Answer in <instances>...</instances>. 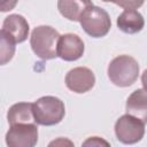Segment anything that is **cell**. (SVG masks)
I'll use <instances>...</instances> for the list:
<instances>
[{"label": "cell", "instance_id": "cell-6", "mask_svg": "<svg viewBox=\"0 0 147 147\" xmlns=\"http://www.w3.org/2000/svg\"><path fill=\"white\" fill-rule=\"evenodd\" d=\"M37 123H21L10 125L6 133V144L9 147H33L38 141Z\"/></svg>", "mask_w": 147, "mask_h": 147}, {"label": "cell", "instance_id": "cell-14", "mask_svg": "<svg viewBox=\"0 0 147 147\" xmlns=\"http://www.w3.org/2000/svg\"><path fill=\"white\" fill-rule=\"evenodd\" d=\"M0 37H1L0 56H1V64L3 65L13 59L14 53H15V44L16 42L3 31L0 32Z\"/></svg>", "mask_w": 147, "mask_h": 147}, {"label": "cell", "instance_id": "cell-13", "mask_svg": "<svg viewBox=\"0 0 147 147\" xmlns=\"http://www.w3.org/2000/svg\"><path fill=\"white\" fill-rule=\"evenodd\" d=\"M7 119L9 125L21 123H36L33 116V103L18 102L13 105L7 113Z\"/></svg>", "mask_w": 147, "mask_h": 147}, {"label": "cell", "instance_id": "cell-11", "mask_svg": "<svg viewBox=\"0 0 147 147\" xmlns=\"http://www.w3.org/2000/svg\"><path fill=\"white\" fill-rule=\"evenodd\" d=\"M126 114H130L145 124L147 123V91L144 88H138L132 92L126 100Z\"/></svg>", "mask_w": 147, "mask_h": 147}, {"label": "cell", "instance_id": "cell-9", "mask_svg": "<svg viewBox=\"0 0 147 147\" xmlns=\"http://www.w3.org/2000/svg\"><path fill=\"white\" fill-rule=\"evenodd\" d=\"M1 31L8 34L16 44H20L25 41L29 36V23L22 15L11 14L5 18Z\"/></svg>", "mask_w": 147, "mask_h": 147}, {"label": "cell", "instance_id": "cell-18", "mask_svg": "<svg viewBox=\"0 0 147 147\" xmlns=\"http://www.w3.org/2000/svg\"><path fill=\"white\" fill-rule=\"evenodd\" d=\"M141 83H142V86H144V88L147 91V69L142 72V75H141Z\"/></svg>", "mask_w": 147, "mask_h": 147}, {"label": "cell", "instance_id": "cell-3", "mask_svg": "<svg viewBox=\"0 0 147 147\" xmlns=\"http://www.w3.org/2000/svg\"><path fill=\"white\" fill-rule=\"evenodd\" d=\"M64 115V103L56 96L46 95L33 102V116L36 123L39 125L51 126L59 124Z\"/></svg>", "mask_w": 147, "mask_h": 147}, {"label": "cell", "instance_id": "cell-5", "mask_svg": "<svg viewBox=\"0 0 147 147\" xmlns=\"http://www.w3.org/2000/svg\"><path fill=\"white\" fill-rule=\"evenodd\" d=\"M115 134L118 141L123 144H136L140 141L145 134V123L130 114H125L116 121Z\"/></svg>", "mask_w": 147, "mask_h": 147}, {"label": "cell", "instance_id": "cell-4", "mask_svg": "<svg viewBox=\"0 0 147 147\" xmlns=\"http://www.w3.org/2000/svg\"><path fill=\"white\" fill-rule=\"evenodd\" d=\"M79 23L83 30L93 38L105 37L111 28V21L108 13L96 6L90 7L82 15Z\"/></svg>", "mask_w": 147, "mask_h": 147}, {"label": "cell", "instance_id": "cell-1", "mask_svg": "<svg viewBox=\"0 0 147 147\" xmlns=\"http://www.w3.org/2000/svg\"><path fill=\"white\" fill-rule=\"evenodd\" d=\"M60 33L49 25H39L31 32L30 45L33 53L42 60H52L57 56Z\"/></svg>", "mask_w": 147, "mask_h": 147}, {"label": "cell", "instance_id": "cell-12", "mask_svg": "<svg viewBox=\"0 0 147 147\" xmlns=\"http://www.w3.org/2000/svg\"><path fill=\"white\" fill-rule=\"evenodd\" d=\"M144 25L145 21L142 15L136 9H125L117 17V28L124 33H138L142 30Z\"/></svg>", "mask_w": 147, "mask_h": 147}, {"label": "cell", "instance_id": "cell-10", "mask_svg": "<svg viewBox=\"0 0 147 147\" xmlns=\"http://www.w3.org/2000/svg\"><path fill=\"white\" fill-rule=\"evenodd\" d=\"M92 6V0H57L60 14L72 22H78L82 15Z\"/></svg>", "mask_w": 147, "mask_h": 147}, {"label": "cell", "instance_id": "cell-19", "mask_svg": "<svg viewBox=\"0 0 147 147\" xmlns=\"http://www.w3.org/2000/svg\"><path fill=\"white\" fill-rule=\"evenodd\" d=\"M102 1H105V2H114V3L117 5V2H118L119 0H102Z\"/></svg>", "mask_w": 147, "mask_h": 147}, {"label": "cell", "instance_id": "cell-8", "mask_svg": "<svg viewBox=\"0 0 147 147\" xmlns=\"http://www.w3.org/2000/svg\"><path fill=\"white\" fill-rule=\"evenodd\" d=\"M85 46L79 36L75 33L62 34L57 44V56L64 61H76L84 54Z\"/></svg>", "mask_w": 147, "mask_h": 147}, {"label": "cell", "instance_id": "cell-17", "mask_svg": "<svg viewBox=\"0 0 147 147\" xmlns=\"http://www.w3.org/2000/svg\"><path fill=\"white\" fill-rule=\"evenodd\" d=\"M106 145V146H108V142L107 141H105V140H102V139H100L99 137H91L88 140H86L85 142H84V145Z\"/></svg>", "mask_w": 147, "mask_h": 147}, {"label": "cell", "instance_id": "cell-2", "mask_svg": "<svg viewBox=\"0 0 147 147\" xmlns=\"http://www.w3.org/2000/svg\"><path fill=\"white\" fill-rule=\"evenodd\" d=\"M139 76V64L130 55H119L113 59L108 65L110 82L119 87L131 86Z\"/></svg>", "mask_w": 147, "mask_h": 147}, {"label": "cell", "instance_id": "cell-7", "mask_svg": "<svg viewBox=\"0 0 147 147\" xmlns=\"http://www.w3.org/2000/svg\"><path fill=\"white\" fill-rule=\"evenodd\" d=\"M95 84L93 71L86 67H77L68 71L65 76L67 87L75 93H85Z\"/></svg>", "mask_w": 147, "mask_h": 147}, {"label": "cell", "instance_id": "cell-16", "mask_svg": "<svg viewBox=\"0 0 147 147\" xmlns=\"http://www.w3.org/2000/svg\"><path fill=\"white\" fill-rule=\"evenodd\" d=\"M18 0H1V11H8L15 8Z\"/></svg>", "mask_w": 147, "mask_h": 147}, {"label": "cell", "instance_id": "cell-15", "mask_svg": "<svg viewBox=\"0 0 147 147\" xmlns=\"http://www.w3.org/2000/svg\"><path fill=\"white\" fill-rule=\"evenodd\" d=\"M144 1L145 0H119L117 6L124 9H137L144 5Z\"/></svg>", "mask_w": 147, "mask_h": 147}]
</instances>
